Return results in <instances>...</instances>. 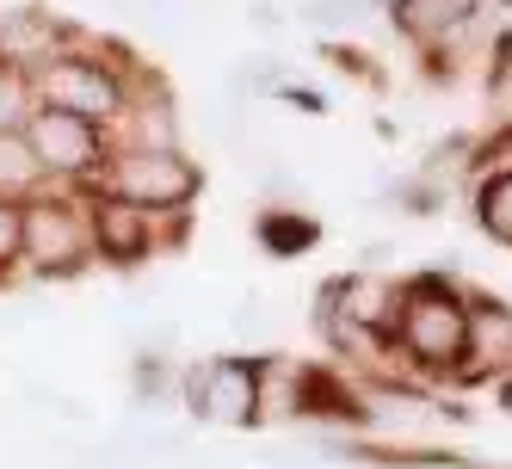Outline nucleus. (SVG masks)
<instances>
[{"label": "nucleus", "instance_id": "1", "mask_svg": "<svg viewBox=\"0 0 512 469\" xmlns=\"http://www.w3.org/2000/svg\"><path fill=\"white\" fill-rule=\"evenodd\" d=\"M463 334H469V297H457V284H445L438 272L401 284V321H395V346L414 358L420 371L451 377L463 358Z\"/></svg>", "mask_w": 512, "mask_h": 469}, {"label": "nucleus", "instance_id": "2", "mask_svg": "<svg viewBox=\"0 0 512 469\" xmlns=\"http://www.w3.org/2000/svg\"><path fill=\"white\" fill-rule=\"evenodd\" d=\"M19 272L31 278H75L93 260V235H87V198L44 186L38 198L19 204Z\"/></svg>", "mask_w": 512, "mask_h": 469}, {"label": "nucleus", "instance_id": "3", "mask_svg": "<svg viewBox=\"0 0 512 469\" xmlns=\"http://www.w3.org/2000/svg\"><path fill=\"white\" fill-rule=\"evenodd\" d=\"M31 93L50 112H68V118H87L99 130H118V118L130 112V81L118 62H105L93 50H62L56 62H44L31 75Z\"/></svg>", "mask_w": 512, "mask_h": 469}, {"label": "nucleus", "instance_id": "4", "mask_svg": "<svg viewBox=\"0 0 512 469\" xmlns=\"http://www.w3.org/2000/svg\"><path fill=\"white\" fill-rule=\"evenodd\" d=\"M25 149H31V161H38L44 186H62V192L68 186H99L105 161H112V130L38 105L31 124H25Z\"/></svg>", "mask_w": 512, "mask_h": 469}, {"label": "nucleus", "instance_id": "5", "mask_svg": "<svg viewBox=\"0 0 512 469\" xmlns=\"http://www.w3.org/2000/svg\"><path fill=\"white\" fill-rule=\"evenodd\" d=\"M99 186L105 192H118L130 204H142L149 216H179L198 186H204V173L179 155V149H112V161H105L99 173Z\"/></svg>", "mask_w": 512, "mask_h": 469}, {"label": "nucleus", "instance_id": "6", "mask_svg": "<svg viewBox=\"0 0 512 469\" xmlns=\"http://www.w3.org/2000/svg\"><path fill=\"white\" fill-rule=\"evenodd\" d=\"M186 408L210 426H253L260 420V358H210L179 383Z\"/></svg>", "mask_w": 512, "mask_h": 469}, {"label": "nucleus", "instance_id": "7", "mask_svg": "<svg viewBox=\"0 0 512 469\" xmlns=\"http://www.w3.org/2000/svg\"><path fill=\"white\" fill-rule=\"evenodd\" d=\"M87 235H93V260L112 266H142L155 254V216L105 186L87 192Z\"/></svg>", "mask_w": 512, "mask_h": 469}, {"label": "nucleus", "instance_id": "8", "mask_svg": "<svg viewBox=\"0 0 512 469\" xmlns=\"http://www.w3.org/2000/svg\"><path fill=\"white\" fill-rule=\"evenodd\" d=\"M321 303H327L321 321H340V328H352L358 340H371V346L395 340V321H401V284L395 278H377V272L340 278Z\"/></svg>", "mask_w": 512, "mask_h": 469}, {"label": "nucleus", "instance_id": "9", "mask_svg": "<svg viewBox=\"0 0 512 469\" xmlns=\"http://www.w3.org/2000/svg\"><path fill=\"white\" fill-rule=\"evenodd\" d=\"M512 365V303L500 297H482L469 303V334H463V358H457V383H482L494 371Z\"/></svg>", "mask_w": 512, "mask_h": 469}, {"label": "nucleus", "instance_id": "10", "mask_svg": "<svg viewBox=\"0 0 512 469\" xmlns=\"http://www.w3.org/2000/svg\"><path fill=\"white\" fill-rule=\"evenodd\" d=\"M389 19L408 31L414 44L438 50V44H457L463 31L482 19V0H389Z\"/></svg>", "mask_w": 512, "mask_h": 469}, {"label": "nucleus", "instance_id": "11", "mask_svg": "<svg viewBox=\"0 0 512 469\" xmlns=\"http://www.w3.org/2000/svg\"><path fill=\"white\" fill-rule=\"evenodd\" d=\"M38 192H44V173H38V161H31L25 136H0V198L25 204V198H38Z\"/></svg>", "mask_w": 512, "mask_h": 469}, {"label": "nucleus", "instance_id": "12", "mask_svg": "<svg viewBox=\"0 0 512 469\" xmlns=\"http://www.w3.org/2000/svg\"><path fill=\"white\" fill-rule=\"evenodd\" d=\"M475 223H482L500 247H512V167L482 179V192H475Z\"/></svg>", "mask_w": 512, "mask_h": 469}, {"label": "nucleus", "instance_id": "13", "mask_svg": "<svg viewBox=\"0 0 512 469\" xmlns=\"http://www.w3.org/2000/svg\"><path fill=\"white\" fill-rule=\"evenodd\" d=\"M31 112H38V93H31V75L13 62H0V136H25Z\"/></svg>", "mask_w": 512, "mask_h": 469}, {"label": "nucleus", "instance_id": "14", "mask_svg": "<svg viewBox=\"0 0 512 469\" xmlns=\"http://www.w3.org/2000/svg\"><path fill=\"white\" fill-rule=\"evenodd\" d=\"M19 223H25L19 204H13V198H0V278L19 272Z\"/></svg>", "mask_w": 512, "mask_h": 469}, {"label": "nucleus", "instance_id": "15", "mask_svg": "<svg viewBox=\"0 0 512 469\" xmlns=\"http://www.w3.org/2000/svg\"><path fill=\"white\" fill-rule=\"evenodd\" d=\"M266 241L272 247H309L315 223H303V216H297V223H290V216H266Z\"/></svg>", "mask_w": 512, "mask_h": 469}, {"label": "nucleus", "instance_id": "16", "mask_svg": "<svg viewBox=\"0 0 512 469\" xmlns=\"http://www.w3.org/2000/svg\"><path fill=\"white\" fill-rule=\"evenodd\" d=\"M500 414H512V377L500 383Z\"/></svg>", "mask_w": 512, "mask_h": 469}]
</instances>
